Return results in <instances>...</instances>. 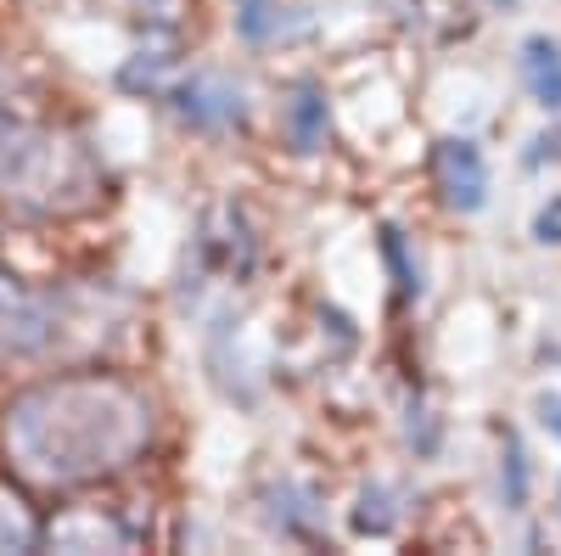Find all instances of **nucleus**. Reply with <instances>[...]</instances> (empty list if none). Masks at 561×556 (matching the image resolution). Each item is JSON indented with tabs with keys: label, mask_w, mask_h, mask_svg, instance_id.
<instances>
[{
	"label": "nucleus",
	"mask_w": 561,
	"mask_h": 556,
	"mask_svg": "<svg viewBox=\"0 0 561 556\" xmlns=\"http://www.w3.org/2000/svg\"><path fill=\"white\" fill-rule=\"evenodd\" d=\"M158 433L147 388L118 371H68L28 383L0 410V461L23 489L79 495L140 467Z\"/></svg>",
	"instance_id": "nucleus-1"
},
{
	"label": "nucleus",
	"mask_w": 561,
	"mask_h": 556,
	"mask_svg": "<svg viewBox=\"0 0 561 556\" xmlns=\"http://www.w3.org/2000/svg\"><path fill=\"white\" fill-rule=\"evenodd\" d=\"M0 203L23 219H79L107 203V163L73 129L28 124L12 113L0 141Z\"/></svg>",
	"instance_id": "nucleus-2"
},
{
	"label": "nucleus",
	"mask_w": 561,
	"mask_h": 556,
	"mask_svg": "<svg viewBox=\"0 0 561 556\" xmlns=\"http://www.w3.org/2000/svg\"><path fill=\"white\" fill-rule=\"evenodd\" d=\"M39 545L51 551H140L147 545V523H140L129 506H68L51 523L39 529Z\"/></svg>",
	"instance_id": "nucleus-3"
},
{
	"label": "nucleus",
	"mask_w": 561,
	"mask_h": 556,
	"mask_svg": "<svg viewBox=\"0 0 561 556\" xmlns=\"http://www.w3.org/2000/svg\"><path fill=\"white\" fill-rule=\"evenodd\" d=\"M57 343V309L45 293H34L23 275L0 270V371L34 360Z\"/></svg>",
	"instance_id": "nucleus-4"
},
{
	"label": "nucleus",
	"mask_w": 561,
	"mask_h": 556,
	"mask_svg": "<svg viewBox=\"0 0 561 556\" xmlns=\"http://www.w3.org/2000/svg\"><path fill=\"white\" fill-rule=\"evenodd\" d=\"M169 102H174L180 124H192V129H203V135H225V129H242V124H248L242 84L225 79V73L174 79V84H169Z\"/></svg>",
	"instance_id": "nucleus-5"
},
{
	"label": "nucleus",
	"mask_w": 561,
	"mask_h": 556,
	"mask_svg": "<svg viewBox=\"0 0 561 556\" xmlns=\"http://www.w3.org/2000/svg\"><path fill=\"white\" fill-rule=\"evenodd\" d=\"M433 185L455 214H478L489 203V163L472 135H444L433 147Z\"/></svg>",
	"instance_id": "nucleus-6"
},
{
	"label": "nucleus",
	"mask_w": 561,
	"mask_h": 556,
	"mask_svg": "<svg viewBox=\"0 0 561 556\" xmlns=\"http://www.w3.org/2000/svg\"><path fill=\"white\" fill-rule=\"evenodd\" d=\"M197 259L219 275H248L253 270V230L242 219V208H214L203 237H197Z\"/></svg>",
	"instance_id": "nucleus-7"
},
{
	"label": "nucleus",
	"mask_w": 561,
	"mask_h": 556,
	"mask_svg": "<svg viewBox=\"0 0 561 556\" xmlns=\"http://www.w3.org/2000/svg\"><path fill=\"white\" fill-rule=\"evenodd\" d=\"M174 79H180V45H174V34L147 39V45H140V52L118 68V90H129V97H169Z\"/></svg>",
	"instance_id": "nucleus-8"
},
{
	"label": "nucleus",
	"mask_w": 561,
	"mask_h": 556,
	"mask_svg": "<svg viewBox=\"0 0 561 556\" xmlns=\"http://www.w3.org/2000/svg\"><path fill=\"white\" fill-rule=\"evenodd\" d=\"M523 84L545 113H561V45L550 34L523 39Z\"/></svg>",
	"instance_id": "nucleus-9"
},
{
	"label": "nucleus",
	"mask_w": 561,
	"mask_h": 556,
	"mask_svg": "<svg viewBox=\"0 0 561 556\" xmlns=\"http://www.w3.org/2000/svg\"><path fill=\"white\" fill-rule=\"evenodd\" d=\"M325 135H332V107H325V90L320 84H298L293 102H287V141L298 152H320Z\"/></svg>",
	"instance_id": "nucleus-10"
},
{
	"label": "nucleus",
	"mask_w": 561,
	"mask_h": 556,
	"mask_svg": "<svg viewBox=\"0 0 561 556\" xmlns=\"http://www.w3.org/2000/svg\"><path fill=\"white\" fill-rule=\"evenodd\" d=\"M270 495L280 500V506H264L270 529H280L287 540H320V506H314L309 489H298V484H275Z\"/></svg>",
	"instance_id": "nucleus-11"
},
{
	"label": "nucleus",
	"mask_w": 561,
	"mask_h": 556,
	"mask_svg": "<svg viewBox=\"0 0 561 556\" xmlns=\"http://www.w3.org/2000/svg\"><path fill=\"white\" fill-rule=\"evenodd\" d=\"M39 518H34V506L23 500V489L12 484H0V556H28L39 551Z\"/></svg>",
	"instance_id": "nucleus-12"
},
{
	"label": "nucleus",
	"mask_w": 561,
	"mask_h": 556,
	"mask_svg": "<svg viewBox=\"0 0 561 556\" xmlns=\"http://www.w3.org/2000/svg\"><path fill=\"white\" fill-rule=\"evenodd\" d=\"M399 523V506H393V489H365L359 506H354V534H393Z\"/></svg>",
	"instance_id": "nucleus-13"
},
{
	"label": "nucleus",
	"mask_w": 561,
	"mask_h": 556,
	"mask_svg": "<svg viewBox=\"0 0 561 556\" xmlns=\"http://www.w3.org/2000/svg\"><path fill=\"white\" fill-rule=\"evenodd\" d=\"M382 253H388V264H393L399 298H421V264L410 259V248H404V230H399V225H388V230H382Z\"/></svg>",
	"instance_id": "nucleus-14"
},
{
	"label": "nucleus",
	"mask_w": 561,
	"mask_h": 556,
	"mask_svg": "<svg viewBox=\"0 0 561 556\" xmlns=\"http://www.w3.org/2000/svg\"><path fill=\"white\" fill-rule=\"evenodd\" d=\"M280 23H287V18H280V7H275V0H237V29L248 34V39H275L280 34Z\"/></svg>",
	"instance_id": "nucleus-15"
},
{
	"label": "nucleus",
	"mask_w": 561,
	"mask_h": 556,
	"mask_svg": "<svg viewBox=\"0 0 561 556\" xmlns=\"http://www.w3.org/2000/svg\"><path fill=\"white\" fill-rule=\"evenodd\" d=\"M505 500L523 506L528 500V455H523V439L505 433Z\"/></svg>",
	"instance_id": "nucleus-16"
},
{
	"label": "nucleus",
	"mask_w": 561,
	"mask_h": 556,
	"mask_svg": "<svg viewBox=\"0 0 561 556\" xmlns=\"http://www.w3.org/2000/svg\"><path fill=\"white\" fill-rule=\"evenodd\" d=\"M534 242H545V248H561V192L534 214Z\"/></svg>",
	"instance_id": "nucleus-17"
},
{
	"label": "nucleus",
	"mask_w": 561,
	"mask_h": 556,
	"mask_svg": "<svg viewBox=\"0 0 561 556\" xmlns=\"http://www.w3.org/2000/svg\"><path fill=\"white\" fill-rule=\"evenodd\" d=\"M528 163H561V129H545V135H534Z\"/></svg>",
	"instance_id": "nucleus-18"
},
{
	"label": "nucleus",
	"mask_w": 561,
	"mask_h": 556,
	"mask_svg": "<svg viewBox=\"0 0 561 556\" xmlns=\"http://www.w3.org/2000/svg\"><path fill=\"white\" fill-rule=\"evenodd\" d=\"M539 416H545V428L561 433V399H539Z\"/></svg>",
	"instance_id": "nucleus-19"
},
{
	"label": "nucleus",
	"mask_w": 561,
	"mask_h": 556,
	"mask_svg": "<svg viewBox=\"0 0 561 556\" xmlns=\"http://www.w3.org/2000/svg\"><path fill=\"white\" fill-rule=\"evenodd\" d=\"M135 7H140V12H152V18H163V12L174 7V0H135Z\"/></svg>",
	"instance_id": "nucleus-20"
}]
</instances>
